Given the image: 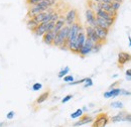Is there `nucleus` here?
Returning <instances> with one entry per match:
<instances>
[{
	"label": "nucleus",
	"mask_w": 131,
	"mask_h": 127,
	"mask_svg": "<svg viewBox=\"0 0 131 127\" xmlns=\"http://www.w3.org/2000/svg\"><path fill=\"white\" fill-rule=\"evenodd\" d=\"M110 122V117L106 112H101L94 118L92 122V127H106Z\"/></svg>",
	"instance_id": "1"
},
{
	"label": "nucleus",
	"mask_w": 131,
	"mask_h": 127,
	"mask_svg": "<svg viewBox=\"0 0 131 127\" xmlns=\"http://www.w3.org/2000/svg\"><path fill=\"white\" fill-rule=\"evenodd\" d=\"M77 18H78V12H77V10L75 8L69 9V11L66 13L65 15L66 25L71 26L73 23H75L77 21Z\"/></svg>",
	"instance_id": "2"
},
{
	"label": "nucleus",
	"mask_w": 131,
	"mask_h": 127,
	"mask_svg": "<svg viewBox=\"0 0 131 127\" xmlns=\"http://www.w3.org/2000/svg\"><path fill=\"white\" fill-rule=\"evenodd\" d=\"M85 16H86V22L87 25L95 28L97 26V22H96V14L93 10H91L90 8H87L85 11Z\"/></svg>",
	"instance_id": "3"
},
{
	"label": "nucleus",
	"mask_w": 131,
	"mask_h": 127,
	"mask_svg": "<svg viewBox=\"0 0 131 127\" xmlns=\"http://www.w3.org/2000/svg\"><path fill=\"white\" fill-rule=\"evenodd\" d=\"M85 34H86V37L89 38L91 41H93L94 44H98V43H101L100 41V38L97 35V33L95 31V29L89 25H86L85 26Z\"/></svg>",
	"instance_id": "4"
},
{
	"label": "nucleus",
	"mask_w": 131,
	"mask_h": 127,
	"mask_svg": "<svg viewBox=\"0 0 131 127\" xmlns=\"http://www.w3.org/2000/svg\"><path fill=\"white\" fill-rule=\"evenodd\" d=\"M131 62V54L127 51H119L118 54V67L119 68H123L127 63Z\"/></svg>",
	"instance_id": "5"
},
{
	"label": "nucleus",
	"mask_w": 131,
	"mask_h": 127,
	"mask_svg": "<svg viewBox=\"0 0 131 127\" xmlns=\"http://www.w3.org/2000/svg\"><path fill=\"white\" fill-rule=\"evenodd\" d=\"M93 47H94V43L91 41L89 38H86V41H85V44H84V46L82 47V48L80 49V51H79L78 55L80 57H82V58H85L86 56H88L89 54L92 52Z\"/></svg>",
	"instance_id": "6"
},
{
	"label": "nucleus",
	"mask_w": 131,
	"mask_h": 127,
	"mask_svg": "<svg viewBox=\"0 0 131 127\" xmlns=\"http://www.w3.org/2000/svg\"><path fill=\"white\" fill-rule=\"evenodd\" d=\"M95 14L97 17H100V18H102V19H104V20H106L109 24H111V25H113L115 22V20H116V18L113 17V16H111L109 13H107V12H105L104 10H102V9H100L99 8L98 10L95 12Z\"/></svg>",
	"instance_id": "7"
},
{
	"label": "nucleus",
	"mask_w": 131,
	"mask_h": 127,
	"mask_svg": "<svg viewBox=\"0 0 131 127\" xmlns=\"http://www.w3.org/2000/svg\"><path fill=\"white\" fill-rule=\"evenodd\" d=\"M94 120V118L88 114H85L80 117L79 121H77L76 123H74V127H78V126H82V125H86V124H89V123H92Z\"/></svg>",
	"instance_id": "8"
},
{
	"label": "nucleus",
	"mask_w": 131,
	"mask_h": 127,
	"mask_svg": "<svg viewBox=\"0 0 131 127\" xmlns=\"http://www.w3.org/2000/svg\"><path fill=\"white\" fill-rule=\"evenodd\" d=\"M46 10L40 8L38 5H32V6H29L28 8V11H27V17L28 18H33L35 15L41 13V12H45Z\"/></svg>",
	"instance_id": "9"
},
{
	"label": "nucleus",
	"mask_w": 131,
	"mask_h": 127,
	"mask_svg": "<svg viewBox=\"0 0 131 127\" xmlns=\"http://www.w3.org/2000/svg\"><path fill=\"white\" fill-rule=\"evenodd\" d=\"M94 29H95L97 35H98L99 38H100V41L103 43V44H105V43L107 41L109 31H108V30H105V29H103V28H101V27H99V26H96Z\"/></svg>",
	"instance_id": "10"
},
{
	"label": "nucleus",
	"mask_w": 131,
	"mask_h": 127,
	"mask_svg": "<svg viewBox=\"0 0 131 127\" xmlns=\"http://www.w3.org/2000/svg\"><path fill=\"white\" fill-rule=\"evenodd\" d=\"M56 35H57V34H54L52 31L46 32V33L42 35V41H43L46 45H48V46H52L53 39H54Z\"/></svg>",
	"instance_id": "11"
},
{
	"label": "nucleus",
	"mask_w": 131,
	"mask_h": 127,
	"mask_svg": "<svg viewBox=\"0 0 131 127\" xmlns=\"http://www.w3.org/2000/svg\"><path fill=\"white\" fill-rule=\"evenodd\" d=\"M47 24L48 23H39L34 29L32 30V32L36 35V36H41L47 32Z\"/></svg>",
	"instance_id": "12"
},
{
	"label": "nucleus",
	"mask_w": 131,
	"mask_h": 127,
	"mask_svg": "<svg viewBox=\"0 0 131 127\" xmlns=\"http://www.w3.org/2000/svg\"><path fill=\"white\" fill-rule=\"evenodd\" d=\"M65 25H66L65 16H60L59 20H58V21L56 22V24H54V27H53V29H52V32H53L54 34H57Z\"/></svg>",
	"instance_id": "13"
},
{
	"label": "nucleus",
	"mask_w": 131,
	"mask_h": 127,
	"mask_svg": "<svg viewBox=\"0 0 131 127\" xmlns=\"http://www.w3.org/2000/svg\"><path fill=\"white\" fill-rule=\"evenodd\" d=\"M56 3H57V0H41L36 5H38L40 8H42V9H45L47 11L49 7H52Z\"/></svg>",
	"instance_id": "14"
},
{
	"label": "nucleus",
	"mask_w": 131,
	"mask_h": 127,
	"mask_svg": "<svg viewBox=\"0 0 131 127\" xmlns=\"http://www.w3.org/2000/svg\"><path fill=\"white\" fill-rule=\"evenodd\" d=\"M49 94H50V91H49V90H47L46 92L41 93L40 95L36 98V100L34 101V104H35V105H40V104L45 103V102H46V101L49 99Z\"/></svg>",
	"instance_id": "15"
},
{
	"label": "nucleus",
	"mask_w": 131,
	"mask_h": 127,
	"mask_svg": "<svg viewBox=\"0 0 131 127\" xmlns=\"http://www.w3.org/2000/svg\"><path fill=\"white\" fill-rule=\"evenodd\" d=\"M120 94H121V89L120 88H114V89H110V91L105 92L103 94V96H104V98L109 99V98H115Z\"/></svg>",
	"instance_id": "16"
},
{
	"label": "nucleus",
	"mask_w": 131,
	"mask_h": 127,
	"mask_svg": "<svg viewBox=\"0 0 131 127\" xmlns=\"http://www.w3.org/2000/svg\"><path fill=\"white\" fill-rule=\"evenodd\" d=\"M96 22H97V26L103 28V29H105V30H108V31H109V30L111 29V27H112V25L109 24L106 20H104V19H102V18H100V17H97V16H96Z\"/></svg>",
	"instance_id": "17"
},
{
	"label": "nucleus",
	"mask_w": 131,
	"mask_h": 127,
	"mask_svg": "<svg viewBox=\"0 0 131 127\" xmlns=\"http://www.w3.org/2000/svg\"><path fill=\"white\" fill-rule=\"evenodd\" d=\"M126 114H127V112H125V111L119 112L117 115L112 116V117L110 118V122H112V123H116V122L125 121V116H126Z\"/></svg>",
	"instance_id": "18"
},
{
	"label": "nucleus",
	"mask_w": 131,
	"mask_h": 127,
	"mask_svg": "<svg viewBox=\"0 0 131 127\" xmlns=\"http://www.w3.org/2000/svg\"><path fill=\"white\" fill-rule=\"evenodd\" d=\"M46 15H47V12L45 11V12H41V13H39V14L35 15L32 19L36 22V23H37V24H39V23H42V21H43V19H45Z\"/></svg>",
	"instance_id": "19"
},
{
	"label": "nucleus",
	"mask_w": 131,
	"mask_h": 127,
	"mask_svg": "<svg viewBox=\"0 0 131 127\" xmlns=\"http://www.w3.org/2000/svg\"><path fill=\"white\" fill-rule=\"evenodd\" d=\"M26 25H27V27H28V28H29V29L32 31L33 29H34V28H35V27H36L38 24H37V23H36V22L33 20L32 18H28V20L26 21Z\"/></svg>",
	"instance_id": "20"
},
{
	"label": "nucleus",
	"mask_w": 131,
	"mask_h": 127,
	"mask_svg": "<svg viewBox=\"0 0 131 127\" xmlns=\"http://www.w3.org/2000/svg\"><path fill=\"white\" fill-rule=\"evenodd\" d=\"M83 113H84V112H83L82 109H77V110L74 112V113H72V114H71V118H72V119H77V118H80L81 116H83V115H84Z\"/></svg>",
	"instance_id": "21"
},
{
	"label": "nucleus",
	"mask_w": 131,
	"mask_h": 127,
	"mask_svg": "<svg viewBox=\"0 0 131 127\" xmlns=\"http://www.w3.org/2000/svg\"><path fill=\"white\" fill-rule=\"evenodd\" d=\"M110 106L112 108H115V109H123L124 108V105L121 101H115V102H112L110 104Z\"/></svg>",
	"instance_id": "22"
},
{
	"label": "nucleus",
	"mask_w": 131,
	"mask_h": 127,
	"mask_svg": "<svg viewBox=\"0 0 131 127\" xmlns=\"http://www.w3.org/2000/svg\"><path fill=\"white\" fill-rule=\"evenodd\" d=\"M69 72H70V68H69V67H65L63 70H61V71L59 72L58 77H59V78H64L65 76H67V75L69 74Z\"/></svg>",
	"instance_id": "23"
},
{
	"label": "nucleus",
	"mask_w": 131,
	"mask_h": 127,
	"mask_svg": "<svg viewBox=\"0 0 131 127\" xmlns=\"http://www.w3.org/2000/svg\"><path fill=\"white\" fill-rule=\"evenodd\" d=\"M88 5H89V7H88V8H90V9H91V10H93L94 12H96V11L99 9L98 4H97V3H95V2H93V1H91V0H88Z\"/></svg>",
	"instance_id": "24"
},
{
	"label": "nucleus",
	"mask_w": 131,
	"mask_h": 127,
	"mask_svg": "<svg viewBox=\"0 0 131 127\" xmlns=\"http://www.w3.org/2000/svg\"><path fill=\"white\" fill-rule=\"evenodd\" d=\"M60 12L59 11H53L52 13H51V16H50V21L49 22H57L58 20H59V18H60Z\"/></svg>",
	"instance_id": "25"
},
{
	"label": "nucleus",
	"mask_w": 131,
	"mask_h": 127,
	"mask_svg": "<svg viewBox=\"0 0 131 127\" xmlns=\"http://www.w3.org/2000/svg\"><path fill=\"white\" fill-rule=\"evenodd\" d=\"M121 2H119V1H113L112 3H111V6H112V8L114 9L116 12H118V10L120 9V7H121Z\"/></svg>",
	"instance_id": "26"
},
{
	"label": "nucleus",
	"mask_w": 131,
	"mask_h": 127,
	"mask_svg": "<svg viewBox=\"0 0 131 127\" xmlns=\"http://www.w3.org/2000/svg\"><path fill=\"white\" fill-rule=\"evenodd\" d=\"M103 43H98V44H94V47L92 48V52H98L101 49V48L103 47Z\"/></svg>",
	"instance_id": "27"
},
{
	"label": "nucleus",
	"mask_w": 131,
	"mask_h": 127,
	"mask_svg": "<svg viewBox=\"0 0 131 127\" xmlns=\"http://www.w3.org/2000/svg\"><path fill=\"white\" fill-rule=\"evenodd\" d=\"M91 86H93V81H92V79L91 78H86L84 87L85 88H88V87H91Z\"/></svg>",
	"instance_id": "28"
},
{
	"label": "nucleus",
	"mask_w": 131,
	"mask_h": 127,
	"mask_svg": "<svg viewBox=\"0 0 131 127\" xmlns=\"http://www.w3.org/2000/svg\"><path fill=\"white\" fill-rule=\"evenodd\" d=\"M64 81H65L66 83H72V82H74V77L73 76H71V75H67L64 77Z\"/></svg>",
	"instance_id": "29"
},
{
	"label": "nucleus",
	"mask_w": 131,
	"mask_h": 127,
	"mask_svg": "<svg viewBox=\"0 0 131 127\" xmlns=\"http://www.w3.org/2000/svg\"><path fill=\"white\" fill-rule=\"evenodd\" d=\"M41 88H42V85H41L40 83H35V84H33V86H32L33 91H39Z\"/></svg>",
	"instance_id": "30"
},
{
	"label": "nucleus",
	"mask_w": 131,
	"mask_h": 127,
	"mask_svg": "<svg viewBox=\"0 0 131 127\" xmlns=\"http://www.w3.org/2000/svg\"><path fill=\"white\" fill-rule=\"evenodd\" d=\"M54 24H56V22H49V23L47 24V32L52 31V29H53V27H54Z\"/></svg>",
	"instance_id": "31"
},
{
	"label": "nucleus",
	"mask_w": 131,
	"mask_h": 127,
	"mask_svg": "<svg viewBox=\"0 0 131 127\" xmlns=\"http://www.w3.org/2000/svg\"><path fill=\"white\" fill-rule=\"evenodd\" d=\"M41 0H26V3L29 5V6H32V5H36L37 3H39Z\"/></svg>",
	"instance_id": "32"
},
{
	"label": "nucleus",
	"mask_w": 131,
	"mask_h": 127,
	"mask_svg": "<svg viewBox=\"0 0 131 127\" xmlns=\"http://www.w3.org/2000/svg\"><path fill=\"white\" fill-rule=\"evenodd\" d=\"M73 97H74L73 95H67L66 97H64V98H63L62 103H63V104H65V103H67V102H69V101H70V100H71Z\"/></svg>",
	"instance_id": "33"
},
{
	"label": "nucleus",
	"mask_w": 131,
	"mask_h": 127,
	"mask_svg": "<svg viewBox=\"0 0 131 127\" xmlns=\"http://www.w3.org/2000/svg\"><path fill=\"white\" fill-rule=\"evenodd\" d=\"M120 95L130 96L131 95V92H130V91H127V90H124V89H121V94H120Z\"/></svg>",
	"instance_id": "34"
},
{
	"label": "nucleus",
	"mask_w": 131,
	"mask_h": 127,
	"mask_svg": "<svg viewBox=\"0 0 131 127\" xmlns=\"http://www.w3.org/2000/svg\"><path fill=\"white\" fill-rule=\"evenodd\" d=\"M125 75H126V78L128 81H131V69H128L126 72H125Z\"/></svg>",
	"instance_id": "35"
},
{
	"label": "nucleus",
	"mask_w": 131,
	"mask_h": 127,
	"mask_svg": "<svg viewBox=\"0 0 131 127\" xmlns=\"http://www.w3.org/2000/svg\"><path fill=\"white\" fill-rule=\"evenodd\" d=\"M14 114H15V113H14L13 111H9L8 113H7V115H6L7 119H9V120H10V119H12V118L14 117Z\"/></svg>",
	"instance_id": "36"
},
{
	"label": "nucleus",
	"mask_w": 131,
	"mask_h": 127,
	"mask_svg": "<svg viewBox=\"0 0 131 127\" xmlns=\"http://www.w3.org/2000/svg\"><path fill=\"white\" fill-rule=\"evenodd\" d=\"M125 121L131 122V113H127V114H126V116H125Z\"/></svg>",
	"instance_id": "37"
},
{
	"label": "nucleus",
	"mask_w": 131,
	"mask_h": 127,
	"mask_svg": "<svg viewBox=\"0 0 131 127\" xmlns=\"http://www.w3.org/2000/svg\"><path fill=\"white\" fill-rule=\"evenodd\" d=\"M119 84H120V82H119V81H117V82H115V83H113V84H112V85L110 86V89H114V88H115V86H118Z\"/></svg>",
	"instance_id": "38"
},
{
	"label": "nucleus",
	"mask_w": 131,
	"mask_h": 127,
	"mask_svg": "<svg viewBox=\"0 0 131 127\" xmlns=\"http://www.w3.org/2000/svg\"><path fill=\"white\" fill-rule=\"evenodd\" d=\"M101 2L106 3V4H110V5H111V3H112V1H111V0H101Z\"/></svg>",
	"instance_id": "39"
},
{
	"label": "nucleus",
	"mask_w": 131,
	"mask_h": 127,
	"mask_svg": "<svg viewBox=\"0 0 131 127\" xmlns=\"http://www.w3.org/2000/svg\"><path fill=\"white\" fill-rule=\"evenodd\" d=\"M128 40H129V47H131V36H128Z\"/></svg>",
	"instance_id": "40"
},
{
	"label": "nucleus",
	"mask_w": 131,
	"mask_h": 127,
	"mask_svg": "<svg viewBox=\"0 0 131 127\" xmlns=\"http://www.w3.org/2000/svg\"><path fill=\"white\" fill-rule=\"evenodd\" d=\"M91 1H93V2H95V3H99V2H101V0H91Z\"/></svg>",
	"instance_id": "41"
},
{
	"label": "nucleus",
	"mask_w": 131,
	"mask_h": 127,
	"mask_svg": "<svg viewBox=\"0 0 131 127\" xmlns=\"http://www.w3.org/2000/svg\"><path fill=\"white\" fill-rule=\"evenodd\" d=\"M111 1H112V2H113V1H119V2H121V3L123 2V0H111Z\"/></svg>",
	"instance_id": "42"
},
{
	"label": "nucleus",
	"mask_w": 131,
	"mask_h": 127,
	"mask_svg": "<svg viewBox=\"0 0 131 127\" xmlns=\"http://www.w3.org/2000/svg\"><path fill=\"white\" fill-rule=\"evenodd\" d=\"M3 125H4V123L3 122H0V127H2Z\"/></svg>",
	"instance_id": "43"
},
{
	"label": "nucleus",
	"mask_w": 131,
	"mask_h": 127,
	"mask_svg": "<svg viewBox=\"0 0 131 127\" xmlns=\"http://www.w3.org/2000/svg\"><path fill=\"white\" fill-rule=\"evenodd\" d=\"M57 127H63V126H62V125H60V126H57Z\"/></svg>",
	"instance_id": "44"
},
{
	"label": "nucleus",
	"mask_w": 131,
	"mask_h": 127,
	"mask_svg": "<svg viewBox=\"0 0 131 127\" xmlns=\"http://www.w3.org/2000/svg\"><path fill=\"white\" fill-rule=\"evenodd\" d=\"M73 127H74V126H73Z\"/></svg>",
	"instance_id": "45"
}]
</instances>
